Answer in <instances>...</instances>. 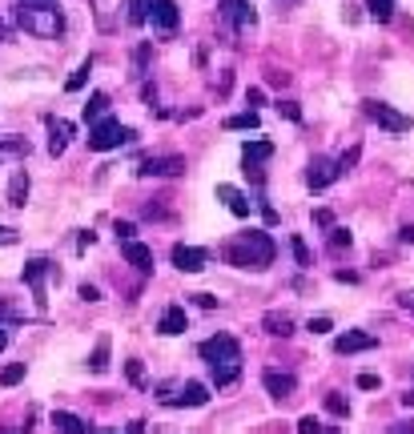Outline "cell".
Segmentation results:
<instances>
[{
	"label": "cell",
	"instance_id": "6",
	"mask_svg": "<svg viewBox=\"0 0 414 434\" xmlns=\"http://www.w3.org/2000/svg\"><path fill=\"white\" fill-rule=\"evenodd\" d=\"M149 24H153L161 36H173L177 33V21H181V9L173 4V0H153L149 4V16H145Z\"/></svg>",
	"mask_w": 414,
	"mask_h": 434
},
{
	"label": "cell",
	"instance_id": "51",
	"mask_svg": "<svg viewBox=\"0 0 414 434\" xmlns=\"http://www.w3.org/2000/svg\"><path fill=\"white\" fill-rule=\"evenodd\" d=\"M4 33H9V29H4V21H0V41H4Z\"/></svg>",
	"mask_w": 414,
	"mask_h": 434
},
{
	"label": "cell",
	"instance_id": "23",
	"mask_svg": "<svg viewBox=\"0 0 414 434\" xmlns=\"http://www.w3.org/2000/svg\"><path fill=\"white\" fill-rule=\"evenodd\" d=\"M24 197H29V173H12V181H9V205L21 210Z\"/></svg>",
	"mask_w": 414,
	"mask_h": 434
},
{
	"label": "cell",
	"instance_id": "48",
	"mask_svg": "<svg viewBox=\"0 0 414 434\" xmlns=\"http://www.w3.org/2000/svg\"><path fill=\"white\" fill-rule=\"evenodd\" d=\"M129 378H133V382H141V378H145V370H141V362H137V358L129 362Z\"/></svg>",
	"mask_w": 414,
	"mask_h": 434
},
{
	"label": "cell",
	"instance_id": "4",
	"mask_svg": "<svg viewBox=\"0 0 414 434\" xmlns=\"http://www.w3.org/2000/svg\"><path fill=\"white\" fill-rule=\"evenodd\" d=\"M197 354L209 362V366H225V362H242V342L234 334H213L197 346Z\"/></svg>",
	"mask_w": 414,
	"mask_h": 434
},
{
	"label": "cell",
	"instance_id": "1",
	"mask_svg": "<svg viewBox=\"0 0 414 434\" xmlns=\"http://www.w3.org/2000/svg\"><path fill=\"white\" fill-rule=\"evenodd\" d=\"M274 254H278V245H274V237L266 229H246V234H237L225 245V257L237 269H266L274 266Z\"/></svg>",
	"mask_w": 414,
	"mask_h": 434
},
{
	"label": "cell",
	"instance_id": "49",
	"mask_svg": "<svg viewBox=\"0 0 414 434\" xmlns=\"http://www.w3.org/2000/svg\"><path fill=\"white\" fill-rule=\"evenodd\" d=\"M125 434H145V423H141V418H137V423H129V430Z\"/></svg>",
	"mask_w": 414,
	"mask_h": 434
},
{
	"label": "cell",
	"instance_id": "3",
	"mask_svg": "<svg viewBox=\"0 0 414 434\" xmlns=\"http://www.w3.org/2000/svg\"><path fill=\"white\" fill-rule=\"evenodd\" d=\"M129 141H137V129L113 121V117H101V121L89 125V149H97V153L117 149V145H129Z\"/></svg>",
	"mask_w": 414,
	"mask_h": 434
},
{
	"label": "cell",
	"instance_id": "45",
	"mask_svg": "<svg viewBox=\"0 0 414 434\" xmlns=\"http://www.w3.org/2000/svg\"><path fill=\"white\" fill-rule=\"evenodd\" d=\"M398 306L414 314V289H403V294H398Z\"/></svg>",
	"mask_w": 414,
	"mask_h": 434
},
{
	"label": "cell",
	"instance_id": "8",
	"mask_svg": "<svg viewBox=\"0 0 414 434\" xmlns=\"http://www.w3.org/2000/svg\"><path fill=\"white\" fill-rule=\"evenodd\" d=\"M185 173V157H145L141 165H137V177H177Z\"/></svg>",
	"mask_w": 414,
	"mask_h": 434
},
{
	"label": "cell",
	"instance_id": "9",
	"mask_svg": "<svg viewBox=\"0 0 414 434\" xmlns=\"http://www.w3.org/2000/svg\"><path fill=\"white\" fill-rule=\"evenodd\" d=\"M53 274V266H48L45 257H33V262H24V281H29V289H33L36 298V310H45V278Z\"/></svg>",
	"mask_w": 414,
	"mask_h": 434
},
{
	"label": "cell",
	"instance_id": "21",
	"mask_svg": "<svg viewBox=\"0 0 414 434\" xmlns=\"http://www.w3.org/2000/svg\"><path fill=\"white\" fill-rule=\"evenodd\" d=\"M262 326H266V334H274V338H290L294 334L290 314H278V310H269L266 318H262Z\"/></svg>",
	"mask_w": 414,
	"mask_h": 434
},
{
	"label": "cell",
	"instance_id": "17",
	"mask_svg": "<svg viewBox=\"0 0 414 434\" xmlns=\"http://www.w3.org/2000/svg\"><path fill=\"white\" fill-rule=\"evenodd\" d=\"M217 197L225 201V210L234 213V217H249V210H254V201L242 190H234V185H217Z\"/></svg>",
	"mask_w": 414,
	"mask_h": 434
},
{
	"label": "cell",
	"instance_id": "29",
	"mask_svg": "<svg viewBox=\"0 0 414 434\" xmlns=\"http://www.w3.org/2000/svg\"><path fill=\"white\" fill-rule=\"evenodd\" d=\"M290 249H294V262H298V266H302V269H310V266H314L310 249H306V242H302V237H298V234L290 237Z\"/></svg>",
	"mask_w": 414,
	"mask_h": 434
},
{
	"label": "cell",
	"instance_id": "53",
	"mask_svg": "<svg viewBox=\"0 0 414 434\" xmlns=\"http://www.w3.org/2000/svg\"><path fill=\"white\" fill-rule=\"evenodd\" d=\"M322 434H338V430H334V426H330V430H322Z\"/></svg>",
	"mask_w": 414,
	"mask_h": 434
},
{
	"label": "cell",
	"instance_id": "15",
	"mask_svg": "<svg viewBox=\"0 0 414 434\" xmlns=\"http://www.w3.org/2000/svg\"><path fill=\"white\" fill-rule=\"evenodd\" d=\"M262 386H266L269 398H290L298 378H294V374H281V370H266V374H262Z\"/></svg>",
	"mask_w": 414,
	"mask_h": 434
},
{
	"label": "cell",
	"instance_id": "26",
	"mask_svg": "<svg viewBox=\"0 0 414 434\" xmlns=\"http://www.w3.org/2000/svg\"><path fill=\"white\" fill-rule=\"evenodd\" d=\"M366 9H370V16L378 24H386L394 16V0H366Z\"/></svg>",
	"mask_w": 414,
	"mask_h": 434
},
{
	"label": "cell",
	"instance_id": "12",
	"mask_svg": "<svg viewBox=\"0 0 414 434\" xmlns=\"http://www.w3.org/2000/svg\"><path fill=\"white\" fill-rule=\"evenodd\" d=\"M269 157H274V141H246V145H242L246 173H254L258 181H262V161H269Z\"/></svg>",
	"mask_w": 414,
	"mask_h": 434
},
{
	"label": "cell",
	"instance_id": "46",
	"mask_svg": "<svg viewBox=\"0 0 414 434\" xmlns=\"http://www.w3.org/2000/svg\"><path fill=\"white\" fill-rule=\"evenodd\" d=\"M386 434H414V418H410V423H394Z\"/></svg>",
	"mask_w": 414,
	"mask_h": 434
},
{
	"label": "cell",
	"instance_id": "42",
	"mask_svg": "<svg viewBox=\"0 0 414 434\" xmlns=\"http://www.w3.org/2000/svg\"><path fill=\"white\" fill-rule=\"evenodd\" d=\"M378 386H382L378 374H358V390H378Z\"/></svg>",
	"mask_w": 414,
	"mask_h": 434
},
{
	"label": "cell",
	"instance_id": "32",
	"mask_svg": "<svg viewBox=\"0 0 414 434\" xmlns=\"http://www.w3.org/2000/svg\"><path fill=\"white\" fill-rule=\"evenodd\" d=\"M149 4H153V0H129V24H145Z\"/></svg>",
	"mask_w": 414,
	"mask_h": 434
},
{
	"label": "cell",
	"instance_id": "5",
	"mask_svg": "<svg viewBox=\"0 0 414 434\" xmlns=\"http://www.w3.org/2000/svg\"><path fill=\"white\" fill-rule=\"evenodd\" d=\"M362 113L386 133H410V117L398 113L394 105H386V100H362Z\"/></svg>",
	"mask_w": 414,
	"mask_h": 434
},
{
	"label": "cell",
	"instance_id": "44",
	"mask_svg": "<svg viewBox=\"0 0 414 434\" xmlns=\"http://www.w3.org/2000/svg\"><path fill=\"white\" fill-rule=\"evenodd\" d=\"M193 301H197L202 310H213V306H217V298H213V294H193Z\"/></svg>",
	"mask_w": 414,
	"mask_h": 434
},
{
	"label": "cell",
	"instance_id": "52",
	"mask_svg": "<svg viewBox=\"0 0 414 434\" xmlns=\"http://www.w3.org/2000/svg\"><path fill=\"white\" fill-rule=\"evenodd\" d=\"M4 342H9V338H4V334H0V350H4Z\"/></svg>",
	"mask_w": 414,
	"mask_h": 434
},
{
	"label": "cell",
	"instance_id": "35",
	"mask_svg": "<svg viewBox=\"0 0 414 434\" xmlns=\"http://www.w3.org/2000/svg\"><path fill=\"white\" fill-rule=\"evenodd\" d=\"M113 234H117V242H133L137 225L133 222H117V225H113Z\"/></svg>",
	"mask_w": 414,
	"mask_h": 434
},
{
	"label": "cell",
	"instance_id": "18",
	"mask_svg": "<svg viewBox=\"0 0 414 434\" xmlns=\"http://www.w3.org/2000/svg\"><path fill=\"white\" fill-rule=\"evenodd\" d=\"M48 133H53V137H48V153H53V157H61V153L68 149L73 125H68V121H61V117H48Z\"/></svg>",
	"mask_w": 414,
	"mask_h": 434
},
{
	"label": "cell",
	"instance_id": "25",
	"mask_svg": "<svg viewBox=\"0 0 414 434\" xmlns=\"http://www.w3.org/2000/svg\"><path fill=\"white\" fill-rule=\"evenodd\" d=\"M89 370L93 374H105V370H109V338L97 342V350H93V358H89Z\"/></svg>",
	"mask_w": 414,
	"mask_h": 434
},
{
	"label": "cell",
	"instance_id": "13",
	"mask_svg": "<svg viewBox=\"0 0 414 434\" xmlns=\"http://www.w3.org/2000/svg\"><path fill=\"white\" fill-rule=\"evenodd\" d=\"M374 346H378V338L366 334V330H346V334L334 338L338 354H362V350H374Z\"/></svg>",
	"mask_w": 414,
	"mask_h": 434
},
{
	"label": "cell",
	"instance_id": "2",
	"mask_svg": "<svg viewBox=\"0 0 414 434\" xmlns=\"http://www.w3.org/2000/svg\"><path fill=\"white\" fill-rule=\"evenodd\" d=\"M16 24L33 36H61L65 33V16L56 9V0H21V4H16Z\"/></svg>",
	"mask_w": 414,
	"mask_h": 434
},
{
	"label": "cell",
	"instance_id": "10",
	"mask_svg": "<svg viewBox=\"0 0 414 434\" xmlns=\"http://www.w3.org/2000/svg\"><path fill=\"white\" fill-rule=\"evenodd\" d=\"M222 16L234 24L237 33H249V29L258 24V12H254L249 0H222Z\"/></svg>",
	"mask_w": 414,
	"mask_h": 434
},
{
	"label": "cell",
	"instance_id": "30",
	"mask_svg": "<svg viewBox=\"0 0 414 434\" xmlns=\"http://www.w3.org/2000/svg\"><path fill=\"white\" fill-rule=\"evenodd\" d=\"M24 378V362H12V366L0 370V386H16Z\"/></svg>",
	"mask_w": 414,
	"mask_h": 434
},
{
	"label": "cell",
	"instance_id": "34",
	"mask_svg": "<svg viewBox=\"0 0 414 434\" xmlns=\"http://www.w3.org/2000/svg\"><path fill=\"white\" fill-rule=\"evenodd\" d=\"M358 157H362V149H358V145H354L350 153H342V157H338V173H350V169L358 165Z\"/></svg>",
	"mask_w": 414,
	"mask_h": 434
},
{
	"label": "cell",
	"instance_id": "31",
	"mask_svg": "<svg viewBox=\"0 0 414 434\" xmlns=\"http://www.w3.org/2000/svg\"><path fill=\"white\" fill-rule=\"evenodd\" d=\"M326 410L334 414V418H346V414H350V402L342 398V394H326Z\"/></svg>",
	"mask_w": 414,
	"mask_h": 434
},
{
	"label": "cell",
	"instance_id": "50",
	"mask_svg": "<svg viewBox=\"0 0 414 434\" xmlns=\"http://www.w3.org/2000/svg\"><path fill=\"white\" fill-rule=\"evenodd\" d=\"M403 406H414V390H406V394H403Z\"/></svg>",
	"mask_w": 414,
	"mask_h": 434
},
{
	"label": "cell",
	"instance_id": "27",
	"mask_svg": "<svg viewBox=\"0 0 414 434\" xmlns=\"http://www.w3.org/2000/svg\"><path fill=\"white\" fill-rule=\"evenodd\" d=\"M89 73H93V56L77 68V73H73V77L65 81V89H68V93H81V89H85V81H89Z\"/></svg>",
	"mask_w": 414,
	"mask_h": 434
},
{
	"label": "cell",
	"instance_id": "19",
	"mask_svg": "<svg viewBox=\"0 0 414 434\" xmlns=\"http://www.w3.org/2000/svg\"><path fill=\"white\" fill-rule=\"evenodd\" d=\"M157 330L165 338H173V334H185V306H169L165 314H161V322H157Z\"/></svg>",
	"mask_w": 414,
	"mask_h": 434
},
{
	"label": "cell",
	"instance_id": "38",
	"mask_svg": "<svg viewBox=\"0 0 414 434\" xmlns=\"http://www.w3.org/2000/svg\"><path fill=\"white\" fill-rule=\"evenodd\" d=\"M278 113H281V117H290V121H302V109H298L294 100H281V105H278Z\"/></svg>",
	"mask_w": 414,
	"mask_h": 434
},
{
	"label": "cell",
	"instance_id": "39",
	"mask_svg": "<svg viewBox=\"0 0 414 434\" xmlns=\"http://www.w3.org/2000/svg\"><path fill=\"white\" fill-rule=\"evenodd\" d=\"M314 225H318V229H330V225H334V213L330 210H314Z\"/></svg>",
	"mask_w": 414,
	"mask_h": 434
},
{
	"label": "cell",
	"instance_id": "14",
	"mask_svg": "<svg viewBox=\"0 0 414 434\" xmlns=\"http://www.w3.org/2000/svg\"><path fill=\"white\" fill-rule=\"evenodd\" d=\"M165 406H205L209 402V386H202V382H185L181 386V394H165Z\"/></svg>",
	"mask_w": 414,
	"mask_h": 434
},
{
	"label": "cell",
	"instance_id": "47",
	"mask_svg": "<svg viewBox=\"0 0 414 434\" xmlns=\"http://www.w3.org/2000/svg\"><path fill=\"white\" fill-rule=\"evenodd\" d=\"M398 242H403V245H414V225H403V229H398Z\"/></svg>",
	"mask_w": 414,
	"mask_h": 434
},
{
	"label": "cell",
	"instance_id": "43",
	"mask_svg": "<svg viewBox=\"0 0 414 434\" xmlns=\"http://www.w3.org/2000/svg\"><path fill=\"white\" fill-rule=\"evenodd\" d=\"M246 105H249V109H258V105H266V93H262V89H249V93H246Z\"/></svg>",
	"mask_w": 414,
	"mask_h": 434
},
{
	"label": "cell",
	"instance_id": "24",
	"mask_svg": "<svg viewBox=\"0 0 414 434\" xmlns=\"http://www.w3.org/2000/svg\"><path fill=\"white\" fill-rule=\"evenodd\" d=\"M101 117H109V97L105 93H93L89 97V105H85V121H101Z\"/></svg>",
	"mask_w": 414,
	"mask_h": 434
},
{
	"label": "cell",
	"instance_id": "16",
	"mask_svg": "<svg viewBox=\"0 0 414 434\" xmlns=\"http://www.w3.org/2000/svg\"><path fill=\"white\" fill-rule=\"evenodd\" d=\"M121 254H125V262H129V266H137L141 274H153V249H149V245L121 242Z\"/></svg>",
	"mask_w": 414,
	"mask_h": 434
},
{
	"label": "cell",
	"instance_id": "36",
	"mask_svg": "<svg viewBox=\"0 0 414 434\" xmlns=\"http://www.w3.org/2000/svg\"><path fill=\"white\" fill-rule=\"evenodd\" d=\"M306 330H310V334H330V330H334V322H330V318H310V322H306Z\"/></svg>",
	"mask_w": 414,
	"mask_h": 434
},
{
	"label": "cell",
	"instance_id": "40",
	"mask_svg": "<svg viewBox=\"0 0 414 434\" xmlns=\"http://www.w3.org/2000/svg\"><path fill=\"white\" fill-rule=\"evenodd\" d=\"M77 298H81V301H101V289H97V286H89V281H85V286L77 289Z\"/></svg>",
	"mask_w": 414,
	"mask_h": 434
},
{
	"label": "cell",
	"instance_id": "33",
	"mask_svg": "<svg viewBox=\"0 0 414 434\" xmlns=\"http://www.w3.org/2000/svg\"><path fill=\"white\" fill-rule=\"evenodd\" d=\"M350 229H342V225H330V249H350Z\"/></svg>",
	"mask_w": 414,
	"mask_h": 434
},
{
	"label": "cell",
	"instance_id": "7",
	"mask_svg": "<svg viewBox=\"0 0 414 434\" xmlns=\"http://www.w3.org/2000/svg\"><path fill=\"white\" fill-rule=\"evenodd\" d=\"M338 177H342V173H338V161H330V157H314L310 169H306V185H310L314 193L330 190Z\"/></svg>",
	"mask_w": 414,
	"mask_h": 434
},
{
	"label": "cell",
	"instance_id": "22",
	"mask_svg": "<svg viewBox=\"0 0 414 434\" xmlns=\"http://www.w3.org/2000/svg\"><path fill=\"white\" fill-rule=\"evenodd\" d=\"M213 386H229V382L242 378V362H225V366H209Z\"/></svg>",
	"mask_w": 414,
	"mask_h": 434
},
{
	"label": "cell",
	"instance_id": "11",
	"mask_svg": "<svg viewBox=\"0 0 414 434\" xmlns=\"http://www.w3.org/2000/svg\"><path fill=\"white\" fill-rule=\"evenodd\" d=\"M205 262H209V254H205V249H197V245H185V242L173 245V266H177L181 274H202Z\"/></svg>",
	"mask_w": 414,
	"mask_h": 434
},
{
	"label": "cell",
	"instance_id": "37",
	"mask_svg": "<svg viewBox=\"0 0 414 434\" xmlns=\"http://www.w3.org/2000/svg\"><path fill=\"white\" fill-rule=\"evenodd\" d=\"M298 434H322V423H318L314 414H306L302 423H298Z\"/></svg>",
	"mask_w": 414,
	"mask_h": 434
},
{
	"label": "cell",
	"instance_id": "41",
	"mask_svg": "<svg viewBox=\"0 0 414 434\" xmlns=\"http://www.w3.org/2000/svg\"><path fill=\"white\" fill-rule=\"evenodd\" d=\"M16 242H21V234L12 225H0V245H16Z\"/></svg>",
	"mask_w": 414,
	"mask_h": 434
},
{
	"label": "cell",
	"instance_id": "28",
	"mask_svg": "<svg viewBox=\"0 0 414 434\" xmlns=\"http://www.w3.org/2000/svg\"><path fill=\"white\" fill-rule=\"evenodd\" d=\"M225 129H258V109H246V113H237V117H229Z\"/></svg>",
	"mask_w": 414,
	"mask_h": 434
},
{
	"label": "cell",
	"instance_id": "20",
	"mask_svg": "<svg viewBox=\"0 0 414 434\" xmlns=\"http://www.w3.org/2000/svg\"><path fill=\"white\" fill-rule=\"evenodd\" d=\"M53 426L61 434H89V423H85L81 414H68V410H56L53 414Z\"/></svg>",
	"mask_w": 414,
	"mask_h": 434
}]
</instances>
